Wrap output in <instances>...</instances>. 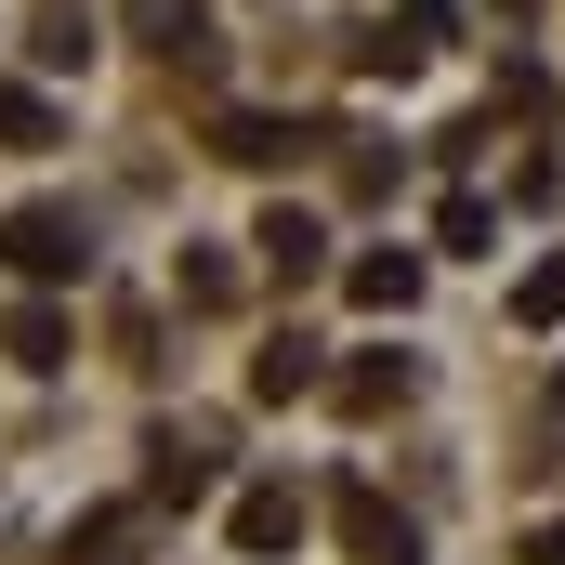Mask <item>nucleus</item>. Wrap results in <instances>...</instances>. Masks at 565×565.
I'll use <instances>...</instances> for the list:
<instances>
[{
	"label": "nucleus",
	"instance_id": "18",
	"mask_svg": "<svg viewBox=\"0 0 565 565\" xmlns=\"http://www.w3.org/2000/svg\"><path fill=\"white\" fill-rule=\"evenodd\" d=\"M395 13H408V26H422V40H434V26H447V13H460V0H395Z\"/></svg>",
	"mask_w": 565,
	"mask_h": 565
},
{
	"label": "nucleus",
	"instance_id": "3",
	"mask_svg": "<svg viewBox=\"0 0 565 565\" xmlns=\"http://www.w3.org/2000/svg\"><path fill=\"white\" fill-rule=\"evenodd\" d=\"M342 540H355V565H422V526L382 487H342Z\"/></svg>",
	"mask_w": 565,
	"mask_h": 565
},
{
	"label": "nucleus",
	"instance_id": "4",
	"mask_svg": "<svg viewBox=\"0 0 565 565\" xmlns=\"http://www.w3.org/2000/svg\"><path fill=\"white\" fill-rule=\"evenodd\" d=\"M211 145H224L237 171H289V158H302V145H316V132H302V119H264V106H237V119H224V132H211Z\"/></svg>",
	"mask_w": 565,
	"mask_h": 565
},
{
	"label": "nucleus",
	"instance_id": "8",
	"mask_svg": "<svg viewBox=\"0 0 565 565\" xmlns=\"http://www.w3.org/2000/svg\"><path fill=\"white\" fill-rule=\"evenodd\" d=\"M237 553H302V500H289V487H250V500H237Z\"/></svg>",
	"mask_w": 565,
	"mask_h": 565
},
{
	"label": "nucleus",
	"instance_id": "15",
	"mask_svg": "<svg viewBox=\"0 0 565 565\" xmlns=\"http://www.w3.org/2000/svg\"><path fill=\"white\" fill-rule=\"evenodd\" d=\"M487 237H500L487 198H447V211H434V250H487Z\"/></svg>",
	"mask_w": 565,
	"mask_h": 565
},
{
	"label": "nucleus",
	"instance_id": "19",
	"mask_svg": "<svg viewBox=\"0 0 565 565\" xmlns=\"http://www.w3.org/2000/svg\"><path fill=\"white\" fill-rule=\"evenodd\" d=\"M553 395H565V382H553Z\"/></svg>",
	"mask_w": 565,
	"mask_h": 565
},
{
	"label": "nucleus",
	"instance_id": "6",
	"mask_svg": "<svg viewBox=\"0 0 565 565\" xmlns=\"http://www.w3.org/2000/svg\"><path fill=\"white\" fill-rule=\"evenodd\" d=\"M145 500H158V513H171V500L198 513V500H211V447H184V434H158V447H145Z\"/></svg>",
	"mask_w": 565,
	"mask_h": 565
},
{
	"label": "nucleus",
	"instance_id": "14",
	"mask_svg": "<svg viewBox=\"0 0 565 565\" xmlns=\"http://www.w3.org/2000/svg\"><path fill=\"white\" fill-rule=\"evenodd\" d=\"M513 316H526V329H565V250H553V264H526V289H513Z\"/></svg>",
	"mask_w": 565,
	"mask_h": 565
},
{
	"label": "nucleus",
	"instance_id": "12",
	"mask_svg": "<svg viewBox=\"0 0 565 565\" xmlns=\"http://www.w3.org/2000/svg\"><path fill=\"white\" fill-rule=\"evenodd\" d=\"M0 342H13V369H66V316H53V302H13Z\"/></svg>",
	"mask_w": 565,
	"mask_h": 565
},
{
	"label": "nucleus",
	"instance_id": "11",
	"mask_svg": "<svg viewBox=\"0 0 565 565\" xmlns=\"http://www.w3.org/2000/svg\"><path fill=\"white\" fill-rule=\"evenodd\" d=\"M0 145H13V158H40V145H66V119H53V93H26V79H0Z\"/></svg>",
	"mask_w": 565,
	"mask_h": 565
},
{
	"label": "nucleus",
	"instance_id": "2",
	"mask_svg": "<svg viewBox=\"0 0 565 565\" xmlns=\"http://www.w3.org/2000/svg\"><path fill=\"white\" fill-rule=\"evenodd\" d=\"M250 250H264V277H277V289H302V277H316V264H329V224H316L302 198H277V211L250 224Z\"/></svg>",
	"mask_w": 565,
	"mask_h": 565
},
{
	"label": "nucleus",
	"instance_id": "17",
	"mask_svg": "<svg viewBox=\"0 0 565 565\" xmlns=\"http://www.w3.org/2000/svg\"><path fill=\"white\" fill-rule=\"evenodd\" d=\"M526 565H565V513H553V526H526Z\"/></svg>",
	"mask_w": 565,
	"mask_h": 565
},
{
	"label": "nucleus",
	"instance_id": "9",
	"mask_svg": "<svg viewBox=\"0 0 565 565\" xmlns=\"http://www.w3.org/2000/svg\"><path fill=\"white\" fill-rule=\"evenodd\" d=\"M408 382H422V369H408V355H355V369H342V382H329V395H342V408H355V422H382V408H408Z\"/></svg>",
	"mask_w": 565,
	"mask_h": 565
},
{
	"label": "nucleus",
	"instance_id": "7",
	"mask_svg": "<svg viewBox=\"0 0 565 565\" xmlns=\"http://www.w3.org/2000/svg\"><path fill=\"white\" fill-rule=\"evenodd\" d=\"M316 382H329V369H316V342H302V329H277V342L250 355V395H264V408H289V395H316Z\"/></svg>",
	"mask_w": 565,
	"mask_h": 565
},
{
	"label": "nucleus",
	"instance_id": "10",
	"mask_svg": "<svg viewBox=\"0 0 565 565\" xmlns=\"http://www.w3.org/2000/svg\"><path fill=\"white\" fill-rule=\"evenodd\" d=\"M26 53H40V66H93V0H40Z\"/></svg>",
	"mask_w": 565,
	"mask_h": 565
},
{
	"label": "nucleus",
	"instance_id": "5",
	"mask_svg": "<svg viewBox=\"0 0 565 565\" xmlns=\"http://www.w3.org/2000/svg\"><path fill=\"white\" fill-rule=\"evenodd\" d=\"M342 289H355L369 316H408V302H422V250H355V264H342Z\"/></svg>",
	"mask_w": 565,
	"mask_h": 565
},
{
	"label": "nucleus",
	"instance_id": "13",
	"mask_svg": "<svg viewBox=\"0 0 565 565\" xmlns=\"http://www.w3.org/2000/svg\"><path fill=\"white\" fill-rule=\"evenodd\" d=\"M171 289H184V316H224V302H237V264H224V250H184Z\"/></svg>",
	"mask_w": 565,
	"mask_h": 565
},
{
	"label": "nucleus",
	"instance_id": "1",
	"mask_svg": "<svg viewBox=\"0 0 565 565\" xmlns=\"http://www.w3.org/2000/svg\"><path fill=\"white\" fill-rule=\"evenodd\" d=\"M0 264H13L26 289L93 277V211H66V198H26V211H0Z\"/></svg>",
	"mask_w": 565,
	"mask_h": 565
},
{
	"label": "nucleus",
	"instance_id": "16",
	"mask_svg": "<svg viewBox=\"0 0 565 565\" xmlns=\"http://www.w3.org/2000/svg\"><path fill=\"white\" fill-rule=\"evenodd\" d=\"M355 66H369V79H408V66H422V40H395V26H369V40H355Z\"/></svg>",
	"mask_w": 565,
	"mask_h": 565
}]
</instances>
